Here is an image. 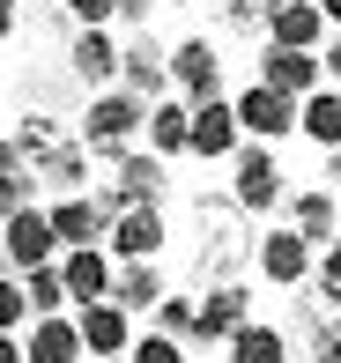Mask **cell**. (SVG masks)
Segmentation results:
<instances>
[{
	"instance_id": "cell-36",
	"label": "cell",
	"mask_w": 341,
	"mask_h": 363,
	"mask_svg": "<svg viewBox=\"0 0 341 363\" xmlns=\"http://www.w3.org/2000/svg\"><path fill=\"white\" fill-rule=\"evenodd\" d=\"M319 8H327V23H334V30H341V0H319Z\"/></svg>"
},
{
	"instance_id": "cell-4",
	"label": "cell",
	"mask_w": 341,
	"mask_h": 363,
	"mask_svg": "<svg viewBox=\"0 0 341 363\" xmlns=\"http://www.w3.org/2000/svg\"><path fill=\"white\" fill-rule=\"evenodd\" d=\"M0 252H8V267H52L67 245H60V230H52V208H8L0 216Z\"/></svg>"
},
{
	"instance_id": "cell-16",
	"label": "cell",
	"mask_w": 341,
	"mask_h": 363,
	"mask_svg": "<svg viewBox=\"0 0 341 363\" xmlns=\"http://www.w3.org/2000/svg\"><path fill=\"white\" fill-rule=\"evenodd\" d=\"M67 67H74V82H82V89H111V74L126 67V45H111V30H74Z\"/></svg>"
},
{
	"instance_id": "cell-27",
	"label": "cell",
	"mask_w": 341,
	"mask_h": 363,
	"mask_svg": "<svg viewBox=\"0 0 341 363\" xmlns=\"http://www.w3.org/2000/svg\"><path fill=\"white\" fill-rule=\"evenodd\" d=\"M45 186H52V193H89V186H96V148H89V141H74L67 156H52Z\"/></svg>"
},
{
	"instance_id": "cell-22",
	"label": "cell",
	"mask_w": 341,
	"mask_h": 363,
	"mask_svg": "<svg viewBox=\"0 0 341 363\" xmlns=\"http://www.w3.org/2000/svg\"><path fill=\"white\" fill-rule=\"evenodd\" d=\"M164 267H156V259H126L119 267V282H111V304H126V311H156L164 304Z\"/></svg>"
},
{
	"instance_id": "cell-35",
	"label": "cell",
	"mask_w": 341,
	"mask_h": 363,
	"mask_svg": "<svg viewBox=\"0 0 341 363\" xmlns=\"http://www.w3.org/2000/svg\"><path fill=\"white\" fill-rule=\"evenodd\" d=\"M319 60H327V74L341 82V38H334V45H327V52H319Z\"/></svg>"
},
{
	"instance_id": "cell-3",
	"label": "cell",
	"mask_w": 341,
	"mask_h": 363,
	"mask_svg": "<svg viewBox=\"0 0 341 363\" xmlns=\"http://www.w3.org/2000/svg\"><path fill=\"white\" fill-rule=\"evenodd\" d=\"M96 201L119 216V208H149V201H164V156H141V148H126V156H111V171L96 178Z\"/></svg>"
},
{
	"instance_id": "cell-34",
	"label": "cell",
	"mask_w": 341,
	"mask_h": 363,
	"mask_svg": "<svg viewBox=\"0 0 341 363\" xmlns=\"http://www.w3.org/2000/svg\"><path fill=\"white\" fill-rule=\"evenodd\" d=\"M149 8H156V0H119V23H134V30H141V23H149Z\"/></svg>"
},
{
	"instance_id": "cell-2",
	"label": "cell",
	"mask_w": 341,
	"mask_h": 363,
	"mask_svg": "<svg viewBox=\"0 0 341 363\" xmlns=\"http://www.w3.org/2000/svg\"><path fill=\"white\" fill-rule=\"evenodd\" d=\"M141 126H149V104H141L134 89H96L82 104V141L96 148V156H126Z\"/></svg>"
},
{
	"instance_id": "cell-39",
	"label": "cell",
	"mask_w": 341,
	"mask_h": 363,
	"mask_svg": "<svg viewBox=\"0 0 341 363\" xmlns=\"http://www.w3.org/2000/svg\"><path fill=\"white\" fill-rule=\"evenodd\" d=\"M171 8H186V0H171Z\"/></svg>"
},
{
	"instance_id": "cell-37",
	"label": "cell",
	"mask_w": 341,
	"mask_h": 363,
	"mask_svg": "<svg viewBox=\"0 0 341 363\" xmlns=\"http://www.w3.org/2000/svg\"><path fill=\"white\" fill-rule=\"evenodd\" d=\"M334 193H341V148H334Z\"/></svg>"
},
{
	"instance_id": "cell-14",
	"label": "cell",
	"mask_w": 341,
	"mask_h": 363,
	"mask_svg": "<svg viewBox=\"0 0 341 363\" xmlns=\"http://www.w3.org/2000/svg\"><path fill=\"white\" fill-rule=\"evenodd\" d=\"M52 230H60V245H104L111 238V208L96 201V193H60L52 201Z\"/></svg>"
},
{
	"instance_id": "cell-24",
	"label": "cell",
	"mask_w": 341,
	"mask_h": 363,
	"mask_svg": "<svg viewBox=\"0 0 341 363\" xmlns=\"http://www.w3.org/2000/svg\"><path fill=\"white\" fill-rule=\"evenodd\" d=\"M297 134L312 141V148H341V89H312L304 96V119H297Z\"/></svg>"
},
{
	"instance_id": "cell-31",
	"label": "cell",
	"mask_w": 341,
	"mask_h": 363,
	"mask_svg": "<svg viewBox=\"0 0 341 363\" xmlns=\"http://www.w3.org/2000/svg\"><path fill=\"white\" fill-rule=\"evenodd\" d=\"M60 15H67L74 30H104L111 15H119V0H60Z\"/></svg>"
},
{
	"instance_id": "cell-15",
	"label": "cell",
	"mask_w": 341,
	"mask_h": 363,
	"mask_svg": "<svg viewBox=\"0 0 341 363\" xmlns=\"http://www.w3.org/2000/svg\"><path fill=\"white\" fill-rule=\"evenodd\" d=\"M119 89H134L141 104H164V96L178 89V82H171V52H156L149 38H134V45H126V67H119Z\"/></svg>"
},
{
	"instance_id": "cell-23",
	"label": "cell",
	"mask_w": 341,
	"mask_h": 363,
	"mask_svg": "<svg viewBox=\"0 0 341 363\" xmlns=\"http://www.w3.org/2000/svg\"><path fill=\"white\" fill-rule=\"evenodd\" d=\"M289 223H297L312 245H334V230H341V201H334V193H319V186H304V193H289Z\"/></svg>"
},
{
	"instance_id": "cell-11",
	"label": "cell",
	"mask_w": 341,
	"mask_h": 363,
	"mask_svg": "<svg viewBox=\"0 0 341 363\" xmlns=\"http://www.w3.org/2000/svg\"><path fill=\"white\" fill-rule=\"evenodd\" d=\"M230 193L252 208V216H267V208L282 201V163L267 156V141H259V148H237V156H230Z\"/></svg>"
},
{
	"instance_id": "cell-26",
	"label": "cell",
	"mask_w": 341,
	"mask_h": 363,
	"mask_svg": "<svg viewBox=\"0 0 341 363\" xmlns=\"http://www.w3.org/2000/svg\"><path fill=\"white\" fill-rule=\"evenodd\" d=\"M23 289H30V319H52V311L74 304V289H67V274H60V259H52V267H30Z\"/></svg>"
},
{
	"instance_id": "cell-12",
	"label": "cell",
	"mask_w": 341,
	"mask_h": 363,
	"mask_svg": "<svg viewBox=\"0 0 341 363\" xmlns=\"http://www.w3.org/2000/svg\"><path fill=\"white\" fill-rule=\"evenodd\" d=\"M60 274H67L74 304H104L111 282H119V259H111V245H67V252H60Z\"/></svg>"
},
{
	"instance_id": "cell-19",
	"label": "cell",
	"mask_w": 341,
	"mask_h": 363,
	"mask_svg": "<svg viewBox=\"0 0 341 363\" xmlns=\"http://www.w3.org/2000/svg\"><path fill=\"white\" fill-rule=\"evenodd\" d=\"M89 341H82V319H67V311H52V319L30 326V363H82Z\"/></svg>"
},
{
	"instance_id": "cell-5",
	"label": "cell",
	"mask_w": 341,
	"mask_h": 363,
	"mask_svg": "<svg viewBox=\"0 0 341 363\" xmlns=\"http://www.w3.org/2000/svg\"><path fill=\"white\" fill-rule=\"evenodd\" d=\"M237 119H245V141H282V134H297L304 104L274 82H252V89H237Z\"/></svg>"
},
{
	"instance_id": "cell-33",
	"label": "cell",
	"mask_w": 341,
	"mask_h": 363,
	"mask_svg": "<svg viewBox=\"0 0 341 363\" xmlns=\"http://www.w3.org/2000/svg\"><path fill=\"white\" fill-rule=\"evenodd\" d=\"M312 363H341V319L319 326V311H312Z\"/></svg>"
},
{
	"instance_id": "cell-9",
	"label": "cell",
	"mask_w": 341,
	"mask_h": 363,
	"mask_svg": "<svg viewBox=\"0 0 341 363\" xmlns=\"http://www.w3.org/2000/svg\"><path fill=\"white\" fill-rule=\"evenodd\" d=\"M164 238H171V230H164V201H149V208H119L104 245H111V259L126 267V259H156V252H164Z\"/></svg>"
},
{
	"instance_id": "cell-8",
	"label": "cell",
	"mask_w": 341,
	"mask_h": 363,
	"mask_svg": "<svg viewBox=\"0 0 341 363\" xmlns=\"http://www.w3.org/2000/svg\"><path fill=\"white\" fill-rule=\"evenodd\" d=\"M237 148H245V119H237V96L193 104V156H201V163H230Z\"/></svg>"
},
{
	"instance_id": "cell-7",
	"label": "cell",
	"mask_w": 341,
	"mask_h": 363,
	"mask_svg": "<svg viewBox=\"0 0 341 363\" xmlns=\"http://www.w3.org/2000/svg\"><path fill=\"white\" fill-rule=\"evenodd\" d=\"M67 126L52 119V111H23V119H15V134H8V148H0V156H15V163H30V171H38V186H45V171H52V156H67Z\"/></svg>"
},
{
	"instance_id": "cell-32",
	"label": "cell",
	"mask_w": 341,
	"mask_h": 363,
	"mask_svg": "<svg viewBox=\"0 0 341 363\" xmlns=\"http://www.w3.org/2000/svg\"><path fill=\"white\" fill-rule=\"evenodd\" d=\"M23 311H30V289L8 274V282H0V334H15V326H23Z\"/></svg>"
},
{
	"instance_id": "cell-25",
	"label": "cell",
	"mask_w": 341,
	"mask_h": 363,
	"mask_svg": "<svg viewBox=\"0 0 341 363\" xmlns=\"http://www.w3.org/2000/svg\"><path fill=\"white\" fill-rule=\"evenodd\" d=\"M230 363H289V341H282V326H259V319H245L230 341Z\"/></svg>"
},
{
	"instance_id": "cell-10",
	"label": "cell",
	"mask_w": 341,
	"mask_h": 363,
	"mask_svg": "<svg viewBox=\"0 0 341 363\" xmlns=\"http://www.w3.org/2000/svg\"><path fill=\"white\" fill-rule=\"evenodd\" d=\"M171 82H178V96H193V104H216L223 96V52L208 38L171 45Z\"/></svg>"
},
{
	"instance_id": "cell-18",
	"label": "cell",
	"mask_w": 341,
	"mask_h": 363,
	"mask_svg": "<svg viewBox=\"0 0 341 363\" xmlns=\"http://www.w3.org/2000/svg\"><path fill=\"white\" fill-rule=\"evenodd\" d=\"M74 319H82L89 356H126V349L141 341V334H134V311H126V304H111V296H104V304H82Z\"/></svg>"
},
{
	"instance_id": "cell-17",
	"label": "cell",
	"mask_w": 341,
	"mask_h": 363,
	"mask_svg": "<svg viewBox=\"0 0 341 363\" xmlns=\"http://www.w3.org/2000/svg\"><path fill=\"white\" fill-rule=\"evenodd\" d=\"M245 319H252V289L245 282H216V289L201 296V326H193V341H230Z\"/></svg>"
},
{
	"instance_id": "cell-38",
	"label": "cell",
	"mask_w": 341,
	"mask_h": 363,
	"mask_svg": "<svg viewBox=\"0 0 341 363\" xmlns=\"http://www.w3.org/2000/svg\"><path fill=\"white\" fill-rule=\"evenodd\" d=\"M89 363H126V356H89Z\"/></svg>"
},
{
	"instance_id": "cell-30",
	"label": "cell",
	"mask_w": 341,
	"mask_h": 363,
	"mask_svg": "<svg viewBox=\"0 0 341 363\" xmlns=\"http://www.w3.org/2000/svg\"><path fill=\"white\" fill-rule=\"evenodd\" d=\"M156 326H164V334H178V341H193L201 304H193V296H164V304H156Z\"/></svg>"
},
{
	"instance_id": "cell-6",
	"label": "cell",
	"mask_w": 341,
	"mask_h": 363,
	"mask_svg": "<svg viewBox=\"0 0 341 363\" xmlns=\"http://www.w3.org/2000/svg\"><path fill=\"white\" fill-rule=\"evenodd\" d=\"M312 252H319V245L304 238L297 223L259 230V274H267L274 289H304V282H312Z\"/></svg>"
},
{
	"instance_id": "cell-13",
	"label": "cell",
	"mask_w": 341,
	"mask_h": 363,
	"mask_svg": "<svg viewBox=\"0 0 341 363\" xmlns=\"http://www.w3.org/2000/svg\"><path fill=\"white\" fill-rule=\"evenodd\" d=\"M319 74H327V60H319V52H304V45H267V52H259V82L289 89L297 104L319 89Z\"/></svg>"
},
{
	"instance_id": "cell-29",
	"label": "cell",
	"mask_w": 341,
	"mask_h": 363,
	"mask_svg": "<svg viewBox=\"0 0 341 363\" xmlns=\"http://www.w3.org/2000/svg\"><path fill=\"white\" fill-rule=\"evenodd\" d=\"M304 304H327V311H341V238L319 252V289L304 296Z\"/></svg>"
},
{
	"instance_id": "cell-1",
	"label": "cell",
	"mask_w": 341,
	"mask_h": 363,
	"mask_svg": "<svg viewBox=\"0 0 341 363\" xmlns=\"http://www.w3.org/2000/svg\"><path fill=\"white\" fill-rule=\"evenodd\" d=\"M193 230H201V245H193V282H237V274L259 259V238H252V208L237 201V193H193Z\"/></svg>"
},
{
	"instance_id": "cell-28",
	"label": "cell",
	"mask_w": 341,
	"mask_h": 363,
	"mask_svg": "<svg viewBox=\"0 0 341 363\" xmlns=\"http://www.w3.org/2000/svg\"><path fill=\"white\" fill-rule=\"evenodd\" d=\"M126 363H186V341H178V334H164V326H156V334H141L134 349H126Z\"/></svg>"
},
{
	"instance_id": "cell-21",
	"label": "cell",
	"mask_w": 341,
	"mask_h": 363,
	"mask_svg": "<svg viewBox=\"0 0 341 363\" xmlns=\"http://www.w3.org/2000/svg\"><path fill=\"white\" fill-rule=\"evenodd\" d=\"M319 30H327V8H319V0H282V8L267 15V45H304V52H319Z\"/></svg>"
},
{
	"instance_id": "cell-20",
	"label": "cell",
	"mask_w": 341,
	"mask_h": 363,
	"mask_svg": "<svg viewBox=\"0 0 341 363\" xmlns=\"http://www.w3.org/2000/svg\"><path fill=\"white\" fill-rule=\"evenodd\" d=\"M149 148L156 156H193V96L149 104Z\"/></svg>"
}]
</instances>
